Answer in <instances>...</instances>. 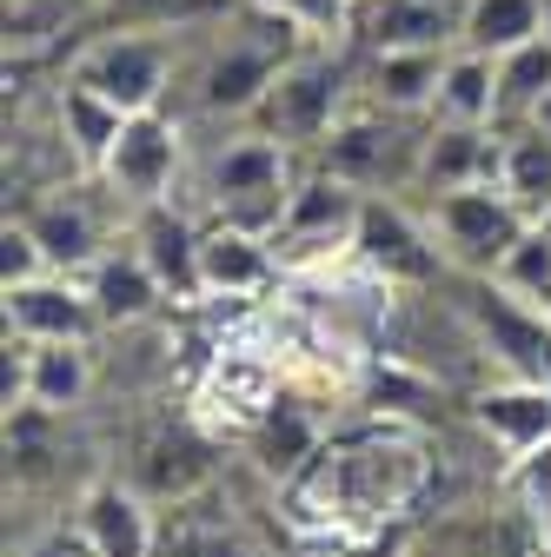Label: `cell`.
Returning <instances> with one entry per match:
<instances>
[{"label": "cell", "mask_w": 551, "mask_h": 557, "mask_svg": "<svg viewBox=\"0 0 551 557\" xmlns=\"http://www.w3.org/2000/svg\"><path fill=\"white\" fill-rule=\"evenodd\" d=\"M432 492L426 438L399 418L326 432L319 451L286 478V505L299 531H392Z\"/></svg>", "instance_id": "obj_1"}, {"label": "cell", "mask_w": 551, "mask_h": 557, "mask_svg": "<svg viewBox=\"0 0 551 557\" xmlns=\"http://www.w3.org/2000/svg\"><path fill=\"white\" fill-rule=\"evenodd\" d=\"M353 94H359V74L346 60H339L332 47H299L280 74H272V87L259 94V107H253V126L259 133H272L280 147H306V153H319L326 147V133L353 113Z\"/></svg>", "instance_id": "obj_2"}, {"label": "cell", "mask_w": 551, "mask_h": 557, "mask_svg": "<svg viewBox=\"0 0 551 557\" xmlns=\"http://www.w3.org/2000/svg\"><path fill=\"white\" fill-rule=\"evenodd\" d=\"M366 199H372V193H359L353 180L313 166V173L293 186V199H286V220L272 226V252H280L286 278H319V272H339V265H346Z\"/></svg>", "instance_id": "obj_3"}, {"label": "cell", "mask_w": 551, "mask_h": 557, "mask_svg": "<svg viewBox=\"0 0 551 557\" xmlns=\"http://www.w3.org/2000/svg\"><path fill=\"white\" fill-rule=\"evenodd\" d=\"M299 173H293V147H280L272 133H240L206 160V206L213 220L272 233L286 220V199H293Z\"/></svg>", "instance_id": "obj_4"}, {"label": "cell", "mask_w": 551, "mask_h": 557, "mask_svg": "<svg viewBox=\"0 0 551 557\" xmlns=\"http://www.w3.org/2000/svg\"><path fill=\"white\" fill-rule=\"evenodd\" d=\"M426 220H432V233H439V246H445L452 265H465V272H492V278H499V265L512 259V246H518L525 226H531V213H525V206H518L499 180H492V186L432 193Z\"/></svg>", "instance_id": "obj_5"}, {"label": "cell", "mask_w": 551, "mask_h": 557, "mask_svg": "<svg viewBox=\"0 0 551 557\" xmlns=\"http://www.w3.org/2000/svg\"><path fill=\"white\" fill-rule=\"evenodd\" d=\"M419 139L426 133H405V113H385L366 100L326 133V147L313 160L339 180H353L359 193H392V186H412V173H419Z\"/></svg>", "instance_id": "obj_6"}, {"label": "cell", "mask_w": 551, "mask_h": 557, "mask_svg": "<svg viewBox=\"0 0 551 557\" xmlns=\"http://www.w3.org/2000/svg\"><path fill=\"white\" fill-rule=\"evenodd\" d=\"M66 81H81L87 94H100L107 107L120 113H154L167 81H173V53L160 34H140V27H120V34H100L81 60H74V74Z\"/></svg>", "instance_id": "obj_7"}, {"label": "cell", "mask_w": 551, "mask_h": 557, "mask_svg": "<svg viewBox=\"0 0 551 557\" xmlns=\"http://www.w3.org/2000/svg\"><path fill=\"white\" fill-rule=\"evenodd\" d=\"M180 153H186L180 120H167L160 107H154V113H126V126H120V139L107 147V160H100V173H94V180H100L120 206L147 213V206L173 199Z\"/></svg>", "instance_id": "obj_8"}, {"label": "cell", "mask_w": 551, "mask_h": 557, "mask_svg": "<svg viewBox=\"0 0 551 557\" xmlns=\"http://www.w3.org/2000/svg\"><path fill=\"white\" fill-rule=\"evenodd\" d=\"M353 259L372 278H385V286H432V278L452 265L445 246H439V233H432V220L405 213L399 199H379V193L366 199V213H359Z\"/></svg>", "instance_id": "obj_9"}, {"label": "cell", "mask_w": 551, "mask_h": 557, "mask_svg": "<svg viewBox=\"0 0 551 557\" xmlns=\"http://www.w3.org/2000/svg\"><path fill=\"white\" fill-rule=\"evenodd\" d=\"M280 278H286V265L272 252V233H253L233 220L199 226V299L246 306V299H266Z\"/></svg>", "instance_id": "obj_10"}, {"label": "cell", "mask_w": 551, "mask_h": 557, "mask_svg": "<svg viewBox=\"0 0 551 557\" xmlns=\"http://www.w3.org/2000/svg\"><path fill=\"white\" fill-rule=\"evenodd\" d=\"M100 312L81 272H40L27 286H8V338L47 345V338H94Z\"/></svg>", "instance_id": "obj_11"}, {"label": "cell", "mask_w": 551, "mask_h": 557, "mask_svg": "<svg viewBox=\"0 0 551 557\" xmlns=\"http://www.w3.org/2000/svg\"><path fill=\"white\" fill-rule=\"evenodd\" d=\"M499 180V126H458V120H432L419 139V186L432 193H458V186H492Z\"/></svg>", "instance_id": "obj_12"}, {"label": "cell", "mask_w": 551, "mask_h": 557, "mask_svg": "<svg viewBox=\"0 0 551 557\" xmlns=\"http://www.w3.org/2000/svg\"><path fill=\"white\" fill-rule=\"evenodd\" d=\"M472 418L505 458H525V451L551 445V379H531V372L499 379L472 398Z\"/></svg>", "instance_id": "obj_13"}, {"label": "cell", "mask_w": 551, "mask_h": 557, "mask_svg": "<svg viewBox=\"0 0 551 557\" xmlns=\"http://www.w3.org/2000/svg\"><path fill=\"white\" fill-rule=\"evenodd\" d=\"M452 47H372L359 66V94L385 113H432Z\"/></svg>", "instance_id": "obj_14"}, {"label": "cell", "mask_w": 551, "mask_h": 557, "mask_svg": "<svg viewBox=\"0 0 551 557\" xmlns=\"http://www.w3.org/2000/svg\"><path fill=\"white\" fill-rule=\"evenodd\" d=\"M87 293H94V312H100V325H140L160 299H167V286H160V272L147 265V252L140 246H107L87 272Z\"/></svg>", "instance_id": "obj_15"}, {"label": "cell", "mask_w": 551, "mask_h": 557, "mask_svg": "<svg viewBox=\"0 0 551 557\" xmlns=\"http://www.w3.org/2000/svg\"><path fill=\"white\" fill-rule=\"evenodd\" d=\"M21 220H27V226H34V239L47 246L53 272H87V265L107 252V233H100V220H94V206H87V193H81V186L47 193L34 213H21Z\"/></svg>", "instance_id": "obj_16"}, {"label": "cell", "mask_w": 551, "mask_h": 557, "mask_svg": "<svg viewBox=\"0 0 551 557\" xmlns=\"http://www.w3.org/2000/svg\"><path fill=\"white\" fill-rule=\"evenodd\" d=\"M81 537L100 557H154V511L126 484H94L81 498Z\"/></svg>", "instance_id": "obj_17"}, {"label": "cell", "mask_w": 551, "mask_h": 557, "mask_svg": "<svg viewBox=\"0 0 551 557\" xmlns=\"http://www.w3.org/2000/svg\"><path fill=\"white\" fill-rule=\"evenodd\" d=\"M432 120H458V126H499V60L478 47H452L445 74H439V100Z\"/></svg>", "instance_id": "obj_18"}, {"label": "cell", "mask_w": 551, "mask_h": 557, "mask_svg": "<svg viewBox=\"0 0 551 557\" xmlns=\"http://www.w3.org/2000/svg\"><path fill=\"white\" fill-rule=\"evenodd\" d=\"M133 246L147 252V265L160 272L167 293H199V226H186L167 199L133 220Z\"/></svg>", "instance_id": "obj_19"}, {"label": "cell", "mask_w": 551, "mask_h": 557, "mask_svg": "<svg viewBox=\"0 0 551 557\" xmlns=\"http://www.w3.org/2000/svg\"><path fill=\"white\" fill-rule=\"evenodd\" d=\"M27 345V338H21ZM94 385V366H87V338H47V345H27V411H66L81 405Z\"/></svg>", "instance_id": "obj_20"}, {"label": "cell", "mask_w": 551, "mask_h": 557, "mask_svg": "<svg viewBox=\"0 0 551 557\" xmlns=\"http://www.w3.org/2000/svg\"><path fill=\"white\" fill-rule=\"evenodd\" d=\"M499 186L531 220L551 213V133L544 126H499Z\"/></svg>", "instance_id": "obj_21"}, {"label": "cell", "mask_w": 551, "mask_h": 557, "mask_svg": "<svg viewBox=\"0 0 551 557\" xmlns=\"http://www.w3.org/2000/svg\"><path fill=\"white\" fill-rule=\"evenodd\" d=\"M551 21V0H465V21H458V47L478 53H512L525 40H538Z\"/></svg>", "instance_id": "obj_22"}, {"label": "cell", "mask_w": 551, "mask_h": 557, "mask_svg": "<svg viewBox=\"0 0 551 557\" xmlns=\"http://www.w3.org/2000/svg\"><path fill=\"white\" fill-rule=\"evenodd\" d=\"M465 0H385L372 14V47H458Z\"/></svg>", "instance_id": "obj_23"}, {"label": "cell", "mask_w": 551, "mask_h": 557, "mask_svg": "<svg viewBox=\"0 0 551 557\" xmlns=\"http://www.w3.org/2000/svg\"><path fill=\"white\" fill-rule=\"evenodd\" d=\"M551 94V34L499 53V126H525Z\"/></svg>", "instance_id": "obj_24"}, {"label": "cell", "mask_w": 551, "mask_h": 557, "mask_svg": "<svg viewBox=\"0 0 551 557\" xmlns=\"http://www.w3.org/2000/svg\"><path fill=\"white\" fill-rule=\"evenodd\" d=\"M120 126H126L120 107H107L81 81H66V94H60V133H66V153H74L87 173H100V160H107V147L120 139Z\"/></svg>", "instance_id": "obj_25"}, {"label": "cell", "mask_w": 551, "mask_h": 557, "mask_svg": "<svg viewBox=\"0 0 551 557\" xmlns=\"http://www.w3.org/2000/svg\"><path fill=\"white\" fill-rule=\"evenodd\" d=\"M253 438H259V458H266V471H280V478H293L313 451H319V418L299 405V398H280L259 425H253Z\"/></svg>", "instance_id": "obj_26"}, {"label": "cell", "mask_w": 551, "mask_h": 557, "mask_svg": "<svg viewBox=\"0 0 551 557\" xmlns=\"http://www.w3.org/2000/svg\"><path fill=\"white\" fill-rule=\"evenodd\" d=\"M253 8L280 14V21H286V27H299L306 40H332L339 27L353 21V0H253Z\"/></svg>", "instance_id": "obj_27"}, {"label": "cell", "mask_w": 551, "mask_h": 557, "mask_svg": "<svg viewBox=\"0 0 551 557\" xmlns=\"http://www.w3.org/2000/svg\"><path fill=\"white\" fill-rule=\"evenodd\" d=\"M40 272H53L47 246L34 239L27 220H8L0 226V286H27V278H40Z\"/></svg>", "instance_id": "obj_28"}, {"label": "cell", "mask_w": 551, "mask_h": 557, "mask_svg": "<svg viewBox=\"0 0 551 557\" xmlns=\"http://www.w3.org/2000/svg\"><path fill=\"white\" fill-rule=\"evenodd\" d=\"M53 557H100V550H94V544L81 537V544H66V550H53Z\"/></svg>", "instance_id": "obj_29"}, {"label": "cell", "mask_w": 551, "mask_h": 557, "mask_svg": "<svg viewBox=\"0 0 551 557\" xmlns=\"http://www.w3.org/2000/svg\"><path fill=\"white\" fill-rule=\"evenodd\" d=\"M120 8H133V14H147V8H173V0H120Z\"/></svg>", "instance_id": "obj_30"}, {"label": "cell", "mask_w": 551, "mask_h": 557, "mask_svg": "<svg viewBox=\"0 0 551 557\" xmlns=\"http://www.w3.org/2000/svg\"><path fill=\"white\" fill-rule=\"evenodd\" d=\"M538 319H544V325H551V293H544V299H538Z\"/></svg>", "instance_id": "obj_31"}, {"label": "cell", "mask_w": 551, "mask_h": 557, "mask_svg": "<svg viewBox=\"0 0 551 557\" xmlns=\"http://www.w3.org/2000/svg\"><path fill=\"white\" fill-rule=\"evenodd\" d=\"M544 34H551V21H544Z\"/></svg>", "instance_id": "obj_32"}]
</instances>
